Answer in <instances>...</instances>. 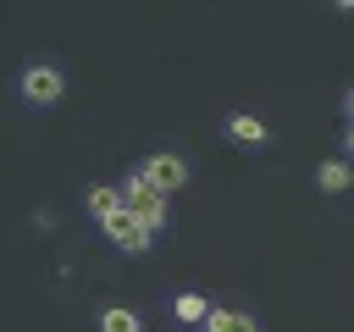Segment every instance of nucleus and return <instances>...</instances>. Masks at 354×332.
Returning <instances> with one entry per match:
<instances>
[{"label":"nucleus","mask_w":354,"mask_h":332,"mask_svg":"<svg viewBox=\"0 0 354 332\" xmlns=\"http://www.w3.org/2000/svg\"><path fill=\"white\" fill-rule=\"evenodd\" d=\"M100 332H144V321H138L127 304H105V310H100Z\"/></svg>","instance_id":"obj_7"},{"label":"nucleus","mask_w":354,"mask_h":332,"mask_svg":"<svg viewBox=\"0 0 354 332\" xmlns=\"http://www.w3.org/2000/svg\"><path fill=\"white\" fill-rule=\"evenodd\" d=\"M88 210H94L100 221H111V216L122 210V188H88Z\"/></svg>","instance_id":"obj_10"},{"label":"nucleus","mask_w":354,"mask_h":332,"mask_svg":"<svg viewBox=\"0 0 354 332\" xmlns=\"http://www.w3.org/2000/svg\"><path fill=\"white\" fill-rule=\"evenodd\" d=\"M100 227H105V232H111V243H116V249H127V255H144V249L155 243V232H149V227H144L127 205H122L111 221H100Z\"/></svg>","instance_id":"obj_3"},{"label":"nucleus","mask_w":354,"mask_h":332,"mask_svg":"<svg viewBox=\"0 0 354 332\" xmlns=\"http://www.w3.org/2000/svg\"><path fill=\"white\" fill-rule=\"evenodd\" d=\"M205 332H260V326H254V315H243V310H210Z\"/></svg>","instance_id":"obj_8"},{"label":"nucleus","mask_w":354,"mask_h":332,"mask_svg":"<svg viewBox=\"0 0 354 332\" xmlns=\"http://www.w3.org/2000/svg\"><path fill=\"white\" fill-rule=\"evenodd\" d=\"M343 105H348V122H354V89H348V100H343Z\"/></svg>","instance_id":"obj_11"},{"label":"nucleus","mask_w":354,"mask_h":332,"mask_svg":"<svg viewBox=\"0 0 354 332\" xmlns=\"http://www.w3.org/2000/svg\"><path fill=\"white\" fill-rule=\"evenodd\" d=\"M348 155H354V127H348Z\"/></svg>","instance_id":"obj_12"},{"label":"nucleus","mask_w":354,"mask_h":332,"mask_svg":"<svg viewBox=\"0 0 354 332\" xmlns=\"http://www.w3.org/2000/svg\"><path fill=\"white\" fill-rule=\"evenodd\" d=\"M61 94H66L61 66H50V61L22 66V100H28V105H61Z\"/></svg>","instance_id":"obj_2"},{"label":"nucleus","mask_w":354,"mask_h":332,"mask_svg":"<svg viewBox=\"0 0 354 332\" xmlns=\"http://www.w3.org/2000/svg\"><path fill=\"white\" fill-rule=\"evenodd\" d=\"M122 205H127V210H133V216H138L149 232H160V227H166V194H155V188H149L138 172L122 183Z\"/></svg>","instance_id":"obj_1"},{"label":"nucleus","mask_w":354,"mask_h":332,"mask_svg":"<svg viewBox=\"0 0 354 332\" xmlns=\"http://www.w3.org/2000/svg\"><path fill=\"white\" fill-rule=\"evenodd\" d=\"M227 133H232L238 144H266V138H271V133H266V122H260V116H249V111H232V116H227Z\"/></svg>","instance_id":"obj_5"},{"label":"nucleus","mask_w":354,"mask_h":332,"mask_svg":"<svg viewBox=\"0 0 354 332\" xmlns=\"http://www.w3.org/2000/svg\"><path fill=\"white\" fill-rule=\"evenodd\" d=\"M138 177H144L155 194H177V188L188 183V160H177V155H149V160L138 166Z\"/></svg>","instance_id":"obj_4"},{"label":"nucleus","mask_w":354,"mask_h":332,"mask_svg":"<svg viewBox=\"0 0 354 332\" xmlns=\"http://www.w3.org/2000/svg\"><path fill=\"white\" fill-rule=\"evenodd\" d=\"M171 315H177V321H199V326H205V321H210V304H205V293H177V299H171Z\"/></svg>","instance_id":"obj_9"},{"label":"nucleus","mask_w":354,"mask_h":332,"mask_svg":"<svg viewBox=\"0 0 354 332\" xmlns=\"http://www.w3.org/2000/svg\"><path fill=\"white\" fill-rule=\"evenodd\" d=\"M315 183H321V194H343V188L354 183V166H348V160H321Z\"/></svg>","instance_id":"obj_6"}]
</instances>
